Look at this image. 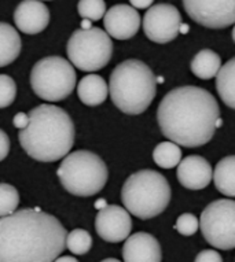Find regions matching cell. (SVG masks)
I'll return each mask as SVG.
<instances>
[{
	"instance_id": "cell-26",
	"label": "cell",
	"mask_w": 235,
	"mask_h": 262,
	"mask_svg": "<svg viewBox=\"0 0 235 262\" xmlns=\"http://www.w3.org/2000/svg\"><path fill=\"white\" fill-rule=\"evenodd\" d=\"M17 96V85L7 74H0V108L9 107Z\"/></svg>"
},
{
	"instance_id": "cell-24",
	"label": "cell",
	"mask_w": 235,
	"mask_h": 262,
	"mask_svg": "<svg viewBox=\"0 0 235 262\" xmlns=\"http://www.w3.org/2000/svg\"><path fill=\"white\" fill-rule=\"evenodd\" d=\"M19 205V193L11 184L0 183V217L9 215L17 210Z\"/></svg>"
},
{
	"instance_id": "cell-28",
	"label": "cell",
	"mask_w": 235,
	"mask_h": 262,
	"mask_svg": "<svg viewBox=\"0 0 235 262\" xmlns=\"http://www.w3.org/2000/svg\"><path fill=\"white\" fill-rule=\"evenodd\" d=\"M195 261L198 262H222V255L214 251V250H202L201 253L198 254Z\"/></svg>"
},
{
	"instance_id": "cell-19",
	"label": "cell",
	"mask_w": 235,
	"mask_h": 262,
	"mask_svg": "<svg viewBox=\"0 0 235 262\" xmlns=\"http://www.w3.org/2000/svg\"><path fill=\"white\" fill-rule=\"evenodd\" d=\"M212 179L219 192L235 198V155H228L219 161Z\"/></svg>"
},
{
	"instance_id": "cell-33",
	"label": "cell",
	"mask_w": 235,
	"mask_h": 262,
	"mask_svg": "<svg viewBox=\"0 0 235 262\" xmlns=\"http://www.w3.org/2000/svg\"><path fill=\"white\" fill-rule=\"evenodd\" d=\"M179 32H182L183 35H186V33H187V32H188V25H186V24H183V22H182V25H180Z\"/></svg>"
},
{
	"instance_id": "cell-16",
	"label": "cell",
	"mask_w": 235,
	"mask_h": 262,
	"mask_svg": "<svg viewBox=\"0 0 235 262\" xmlns=\"http://www.w3.org/2000/svg\"><path fill=\"white\" fill-rule=\"evenodd\" d=\"M123 259L127 262H160L163 259L159 241L146 232L133 233L125 239Z\"/></svg>"
},
{
	"instance_id": "cell-2",
	"label": "cell",
	"mask_w": 235,
	"mask_h": 262,
	"mask_svg": "<svg viewBox=\"0 0 235 262\" xmlns=\"http://www.w3.org/2000/svg\"><path fill=\"white\" fill-rule=\"evenodd\" d=\"M219 117L220 107L213 95L194 85L169 91L157 110V121L164 136L187 148L210 142Z\"/></svg>"
},
{
	"instance_id": "cell-12",
	"label": "cell",
	"mask_w": 235,
	"mask_h": 262,
	"mask_svg": "<svg viewBox=\"0 0 235 262\" xmlns=\"http://www.w3.org/2000/svg\"><path fill=\"white\" fill-rule=\"evenodd\" d=\"M95 229L99 237L107 243H120L124 242L132 231V219L124 207L106 205L96 214Z\"/></svg>"
},
{
	"instance_id": "cell-17",
	"label": "cell",
	"mask_w": 235,
	"mask_h": 262,
	"mask_svg": "<svg viewBox=\"0 0 235 262\" xmlns=\"http://www.w3.org/2000/svg\"><path fill=\"white\" fill-rule=\"evenodd\" d=\"M79 99L87 106H99L107 99L109 86L98 74H88L83 77L77 85Z\"/></svg>"
},
{
	"instance_id": "cell-21",
	"label": "cell",
	"mask_w": 235,
	"mask_h": 262,
	"mask_svg": "<svg viewBox=\"0 0 235 262\" xmlns=\"http://www.w3.org/2000/svg\"><path fill=\"white\" fill-rule=\"evenodd\" d=\"M222 68V58L212 50H201L191 60V72L201 80L216 77Z\"/></svg>"
},
{
	"instance_id": "cell-31",
	"label": "cell",
	"mask_w": 235,
	"mask_h": 262,
	"mask_svg": "<svg viewBox=\"0 0 235 262\" xmlns=\"http://www.w3.org/2000/svg\"><path fill=\"white\" fill-rule=\"evenodd\" d=\"M153 2L154 0H129V3L135 9H149L153 5Z\"/></svg>"
},
{
	"instance_id": "cell-8",
	"label": "cell",
	"mask_w": 235,
	"mask_h": 262,
	"mask_svg": "<svg viewBox=\"0 0 235 262\" xmlns=\"http://www.w3.org/2000/svg\"><path fill=\"white\" fill-rule=\"evenodd\" d=\"M69 62L83 72L103 69L113 55V43L107 32L99 28L74 30L66 46Z\"/></svg>"
},
{
	"instance_id": "cell-38",
	"label": "cell",
	"mask_w": 235,
	"mask_h": 262,
	"mask_svg": "<svg viewBox=\"0 0 235 262\" xmlns=\"http://www.w3.org/2000/svg\"><path fill=\"white\" fill-rule=\"evenodd\" d=\"M105 261H117V259H115V258H106Z\"/></svg>"
},
{
	"instance_id": "cell-27",
	"label": "cell",
	"mask_w": 235,
	"mask_h": 262,
	"mask_svg": "<svg viewBox=\"0 0 235 262\" xmlns=\"http://www.w3.org/2000/svg\"><path fill=\"white\" fill-rule=\"evenodd\" d=\"M175 228L178 229V232L180 235H183V236H192L198 231V228H200V221L191 213H184V214H182L178 219Z\"/></svg>"
},
{
	"instance_id": "cell-36",
	"label": "cell",
	"mask_w": 235,
	"mask_h": 262,
	"mask_svg": "<svg viewBox=\"0 0 235 262\" xmlns=\"http://www.w3.org/2000/svg\"><path fill=\"white\" fill-rule=\"evenodd\" d=\"M222 125H223V121H222V118H220V117H219L218 120H216V129L220 128V126H222Z\"/></svg>"
},
{
	"instance_id": "cell-5",
	"label": "cell",
	"mask_w": 235,
	"mask_h": 262,
	"mask_svg": "<svg viewBox=\"0 0 235 262\" xmlns=\"http://www.w3.org/2000/svg\"><path fill=\"white\" fill-rule=\"evenodd\" d=\"M172 191L161 173L145 169L133 173L121 189V201L132 215L150 220L161 214L171 202Z\"/></svg>"
},
{
	"instance_id": "cell-3",
	"label": "cell",
	"mask_w": 235,
	"mask_h": 262,
	"mask_svg": "<svg viewBox=\"0 0 235 262\" xmlns=\"http://www.w3.org/2000/svg\"><path fill=\"white\" fill-rule=\"evenodd\" d=\"M29 124L19 129V144L38 162H55L69 154L76 128L68 113L54 104H40L28 113Z\"/></svg>"
},
{
	"instance_id": "cell-13",
	"label": "cell",
	"mask_w": 235,
	"mask_h": 262,
	"mask_svg": "<svg viewBox=\"0 0 235 262\" xmlns=\"http://www.w3.org/2000/svg\"><path fill=\"white\" fill-rule=\"evenodd\" d=\"M103 24L109 36L117 40H128L136 35L141 28V15L135 7L117 5L105 13Z\"/></svg>"
},
{
	"instance_id": "cell-1",
	"label": "cell",
	"mask_w": 235,
	"mask_h": 262,
	"mask_svg": "<svg viewBox=\"0 0 235 262\" xmlns=\"http://www.w3.org/2000/svg\"><path fill=\"white\" fill-rule=\"evenodd\" d=\"M66 247V229L40 209L0 217V262H52Z\"/></svg>"
},
{
	"instance_id": "cell-4",
	"label": "cell",
	"mask_w": 235,
	"mask_h": 262,
	"mask_svg": "<svg viewBox=\"0 0 235 262\" xmlns=\"http://www.w3.org/2000/svg\"><path fill=\"white\" fill-rule=\"evenodd\" d=\"M109 92L120 112L138 116L146 112L155 98L157 78L145 62L127 59L111 72Z\"/></svg>"
},
{
	"instance_id": "cell-32",
	"label": "cell",
	"mask_w": 235,
	"mask_h": 262,
	"mask_svg": "<svg viewBox=\"0 0 235 262\" xmlns=\"http://www.w3.org/2000/svg\"><path fill=\"white\" fill-rule=\"evenodd\" d=\"M55 261H72V262H76L77 258L76 257H58Z\"/></svg>"
},
{
	"instance_id": "cell-14",
	"label": "cell",
	"mask_w": 235,
	"mask_h": 262,
	"mask_svg": "<svg viewBox=\"0 0 235 262\" xmlns=\"http://www.w3.org/2000/svg\"><path fill=\"white\" fill-rule=\"evenodd\" d=\"M14 22L22 33L37 35L47 28L50 11L42 0H22L14 11Z\"/></svg>"
},
{
	"instance_id": "cell-30",
	"label": "cell",
	"mask_w": 235,
	"mask_h": 262,
	"mask_svg": "<svg viewBox=\"0 0 235 262\" xmlns=\"http://www.w3.org/2000/svg\"><path fill=\"white\" fill-rule=\"evenodd\" d=\"M13 124L14 126L18 129L26 128L28 124H29V116H28V114H24V113H18V114L14 116Z\"/></svg>"
},
{
	"instance_id": "cell-29",
	"label": "cell",
	"mask_w": 235,
	"mask_h": 262,
	"mask_svg": "<svg viewBox=\"0 0 235 262\" xmlns=\"http://www.w3.org/2000/svg\"><path fill=\"white\" fill-rule=\"evenodd\" d=\"M10 152V139L5 130L0 129V161L6 159Z\"/></svg>"
},
{
	"instance_id": "cell-18",
	"label": "cell",
	"mask_w": 235,
	"mask_h": 262,
	"mask_svg": "<svg viewBox=\"0 0 235 262\" xmlns=\"http://www.w3.org/2000/svg\"><path fill=\"white\" fill-rule=\"evenodd\" d=\"M22 50V41L15 28L0 22V68L9 66L17 59Z\"/></svg>"
},
{
	"instance_id": "cell-11",
	"label": "cell",
	"mask_w": 235,
	"mask_h": 262,
	"mask_svg": "<svg viewBox=\"0 0 235 262\" xmlns=\"http://www.w3.org/2000/svg\"><path fill=\"white\" fill-rule=\"evenodd\" d=\"M182 15L175 6L161 3L150 7L143 17V30L147 39L159 44H167L178 37Z\"/></svg>"
},
{
	"instance_id": "cell-37",
	"label": "cell",
	"mask_w": 235,
	"mask_h": 262,
	"mask_svg": "<svg viewBox=\"0 0 235 262\" xmlns=\"http://www.w3.org/2000/svg\"><path fill=\"white\" fill-rule=\"evenodd\" d=\"M232 40H234V43H235V25H234V29H232Z\"/></svg>"
},
{
	"instance_id": "cell-25",
	"label": "cell",
	"mask_w": 235,
	"mask_h": 262,
	"mask_svg": "<svg viewBox=\"0 0 235 262\" xmlns=\"http://www.w3.org/2000/svg\"><path fill=\"white\" fill-rule=\"evenodd\" d=\"M79 15L84 19L99 21L106 13L105 0H80L77 5Z\"/></svg>"
},
{
	"instance_id": "cell-23",
	"label": "cell",
	"mask_w": 235,
	"mask_h": 262,
	"mask_svg": "<svg viewBox=\"0 0 235 262\" xmlns=\"http://www.w3.org/2000/svg\"><path fill=\"white\" fill-rule=\"evenodd\" d=\"M66 247L74 255H84L92 247V237L88 231L77 228L66 235Z\"/></svg>"
},
{
	"instance_id": "cell-34",
	"label": "cell",
	"mask_w": 235,
	"mask_h": 262,
	"mask_svg": "<svg viewBox=\"0 0 235 262\" xmlns=\"http://www.w3.org/2000/svg\"><path fill=\"white\" fill-rule=\"evenodd\" d=\"M82 28H83V29H88V28H91V22H90V19H86V21H83Z\"/></svg>"
},
{
	"instance_id": "cell-6",
	"label": "cell",
	"mask_w": 235,
	"mask_h": 262,
	"mask_svg": "<svg viewBox=\"0 0 235 262\" xmlns=\"http://www.w3.org/2000/svg\"><path fill=\"white\" fill-rule=\"evenodd\" d=\"M56 176L69 193L76 196H92L106 185L109 170L98 155L91 151L79 150L65 155Z\"/></svg>"
},
{
	"instance_id": "cell-9",
	"label": "cell",
	"mask_w": 235,
	"mask_h": 262,
	"mask_svg": "<svg viewBox=\"0 0 235 262\" xmlns=\"http://www.w3.org/2000/svg\"><path fill=\"white\" fill-rule=\"evenodd\" d=\"M202 236L219 250L235 249V201L219 199L204 209L200 220Z\"/></svg>"
},
{
	"instance_id": "cell-7",
	"label": "cell",
	"mask_w": 235,
	"mask_h": 262,
	"mask_svg": "<svg viewBox=\"0 0 235 262\" xmlns=\"http://www.w3.org/2000/svg\"><path fill=\"white\" fill-rule=\"evenodd\" d=\"M30 85L40 99L61 102L76 88L74 66L62 56L43 58L30 72Z\"/></svg>"
},
{
	"instance_id": "cell-15",
	"label": "cell",
	"mask_w": 235,
	"mask_h": 262,
	"mask_svg": "<svg viewBox=\"0 0 235 262\" xmlns=\"http://www.w3.org/2000/svg\"><path fill=\"white\" fill-rule=\"evenodd\" d=\"M178 180L184 188L198 191L206 188L213 177L210 163L200 155H188L178 165Z\"/></svg>"
},
{
	"instance_id": "cell-20",
	"label": "cell",
	"mask_w": 235,
	"mask_h": 262,
	"mask_svg": "<svg viewBox=\"0 0 235 262\" xmlns=\"http://www.w3.org/2000/svg\"><path fill=\"white\" fill-rule=\"evenodd\" d=\"M216 90L224 104L235 110V58H231L216 74Z\"/></svg>"
},
{
	"instance_id": "cell-10",
	"label": "cell",
	"mask_w": 235,
	"mask_h": 262,
	"mask_svg": "<svg viewBox=\"0 0 235 262\" xmlns=\"http://www.w3.org/2000/svg\"><path fill=\"white\" fill-rule=\"evenodd\" d=\"M183 6L192 21L209 29L235 24V0H183Z\"/></svg>"
},
{
	"instance_id": "cell-35",
	"label": "cell",
	"mask_w": 235,
	"mask_h": 262,
	"mask_svg": "<svg viewBox=\"0 0 235 262\" xmlns=\"http://www.w3.org/2000/svg\"><path fill=\"white\" fill-rule=\"evenodd\" d=\"M95 206L98 207V209H102V207L106 206V202L105 201H98V202L95 203Z\"/></svg>"
},
{
	"instance_id": "cell-22",
	"label": "cell",
	"mask_w": 235,
	"mask_h": 262,
	"mask_svg": "<svg viewBox=\"0 0 235 262\" xmlns=\"http://www.w3.org/2000/svg\"><path fill=\"white\" fill-rule=\"evenodd\" d=\"M154 162L163 169H172L182 161V150L175 142H163L153 151Z\"/></svg>"
}]
</instances>
